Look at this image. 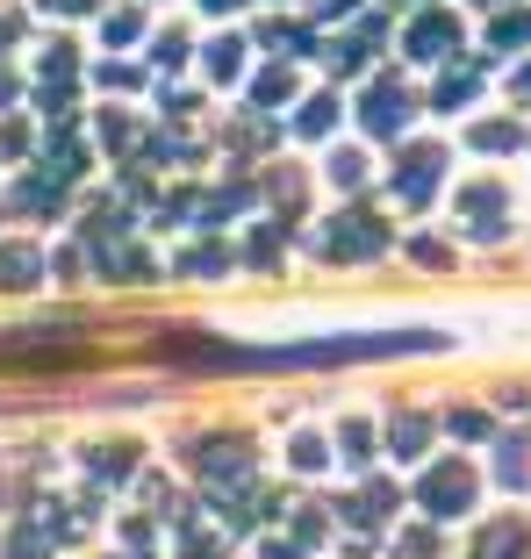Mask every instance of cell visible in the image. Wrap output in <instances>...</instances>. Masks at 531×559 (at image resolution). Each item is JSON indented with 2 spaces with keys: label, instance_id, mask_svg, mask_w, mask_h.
I'll return each instance as SVG.
<instances>
[{
  "label": "cell",
  "instance_id": "obj_1",
  "mask_svg": "<svg viewBox=\"0 0 531 559\" xmlns=\"http://www.w3.org/2000/svg\"><path fill=\"white\" fill-rule=\"evenodd\" d=\"M467 502H474V474H467L460 460L432 466V480H424V510H432V516H460Z\"/></svg>",
  "mask_w": 531,
  "mask_h": 559
},
{
  "label": "cell",
  "instance_id": "obj_12",
  "mask_svg": "<svg viewBox=\"0 0 531 559\" xmlns=\"http://www.w3.org/2000/svg\"><path fill=\"white\" fill-rule=\"evenodd\" d=\"M302 130H309V136L331 130V100H309V108H302Z\"/></svg>",
  "mask_w": 531,
  "mask_h": 559
},
{
  "label": "cell",
  "instance_id": "obj_16",
  "mask_svg": "<svg viewBox=\"0 0 531 559\" xmlns=\"http://www.w3.org/2000/svg\"><path fill=\"white\" fill-rule=\"evenodd\" d=\"M201 8H209V15H231V8H237V0H201Z\"/></svg>",
  "mask_w": 531,
  "mask_h": 559
},
{
  "label": "cell",
  "instance_id": "obj_7",
  "mask_svg": "<svg viewBox=\"0 0 531 559\" xmlns=\"http://www.w3.org/2000/svg\"><path fill=\"white\" fill-rule=\"evenodd\" d=\"M517 44H531V15H503L496 22V50H517Z\"/></svg>",
  "mask_w": 531,
  "mask_h": 559
},
{
  "label": "cell",
  "instance_id": "obj_5",
  "mask_svg": "<svg viewBox=\"0 0 531 559\" xmlns=\"http://www.w3.org/2000/svg\"><path fill=\"white\" fill-rule=\"evenodd\" d=\"M352 230H331V259H366V251H381V230H366L374 215H345Z\"/></svg>",
  "mask_w": 531,
  "mask_h": 559
},
{
  "label": "cell",
  "instance_id": "obj_2",
  "mask_svg": "<svg viewBox=\"0 0 531 559\" xmlns=\"http://www.w3.org/2000/svg\"><path fill=\"white\" fill-rule=\"evenodd\" d=\"M359 122H366L374 136H396L402 122H410V94H402V80H374V86H366Z\"/></svg>",
  "mask_w": 531,
  "mask_h": 559
},
{
  "label": "cell",
  "instance_id": "obj_3",
  "mask_svg": "<svg viewBox=\"0 0 531 559\" xmlns=\"http://www.w3.org/2000/svg\"><path fill=\"white\" fill-rule=\"evenodd\" d=\"M402 50L438 66V58H452V50H460V22H452V15H416L410 36H402Z\"/></svg>",
  "mask_w": 531,
  "mask_h": 559
},
{
  "label": "cell",
  "instance_id": "obj_8",
  "mask_svg": "<svg viewBox=\"0 0 531 559\" xmlns=\"http://www.w3.org/2000/svg\"><path fill=\"white\" fill-rule=\"evenodd\" d=\"M474 100V72H452L446 86H438V108H467Z\"/></svg>",
  "mask_w": 531,
  "mask_h": 559
},
{
  "label": "cell",
  "instance_id": "obj_17",
  "mask_svg": "<svg viewBox=\"0 0 531 559\" xmlns=\"http://www.w3.org/2000/svg\"><path fill=\"white\" fill-rule=\"evenodd\" d=\"M517 86H524V94H531V72H524V80H517Z\"/></svg>",
  "mask_w": 531,
  "mask_h": 559
},
{
  "label": "cell",
  "instance_id": "obj_13",
  "mask_svg": "<svg viewBox=\"0 0 531 559\" xmlns=\"http://www.w3.org/2000/svg\"><path fill=\"white\" fill-rule=\"evenodd\" d=\"M101 36H108V44H130V36H137V15H108V22H101Z\"/></svg>",
  "mask_w": 531,
  "mask_h": 559
},
{
  "label": "cell",
  "instance_id": "obj_9",
  "mask_svg": "<svg viewBox=\"0 0 531 559\" xmlns=\"http://www.w3.org/2000/svg\"><path fill=\"white\" fill-rule=\"evenodd\" d=\"M331 180L338 187H359L366 180V158H359V151H338V158H331Z\"/></svg>",
  "mask_w": 531,
  "mask_h": 559
},
{
  "label": "cell",
  "instance_id": "obj_4",
  "mask_svg": "<svg viewBox=\"0 0 531 559\" xmlns=\"http://www.w3.org/2000/svg\"><path fill=\"white\" fill-rule=\"evenodd\" d=\"M438 165H446V151H432V144H416L410 158L396 165V194L410 201V209H416V201H432V187H438Z\"/></svg>",
  "mask_w": 531,
  "mask_h": 559
},
{
  "label": "cell",
  "instance_id": "obj_14",
  "mask_svg": "<svg viewBox=\"0 0 531 559\" xmlns=\"http://www.w3.org/2000/svg\"><path fill=\"white\" fill-rule=\"evenodd\" d=\"M424 444V416H410V424H396V452H416Z\"/></svg>",
  "mask_w": 531,
  "mask_h": 559
},
{
  "label": "cell",
  "instance_id": "obj_6",
  "mask_svg": "<svg viewBox=\"0 0 531 559\" xmlns=\"http://www.w3.org/2000/svg\"><path fill=\"white\" fill-rule=\"evenodd\" d=\"M237 66H245V44H237V36H216V44H209V72H216V80H237Z\"/></svg>",
  "mask_w": 531,
  "mask_h": 559
},
{
  "label": "cell",
  "instance_id": "obj_15",
  "mask_svg": "<svg viewBox=\"0 0 531 559\" xmlns=\"http://www.w3.org/2000/svg\"><path fill=\"white\" fill-rule=\"evenodd\" d=\"M44 8H66V15H86V8H94V0H44Z\"/></svg>",
  "mask_w": 531,
  "mask_h": 559
},
{
  "label": "cell",
  "instance_id": "obj_10",
  "mask_svg": "<svg viewBox=\"0 0 531 559\" xmlns=\"http://www.w3.org/2000/svg\"><path fill=\"white\" fill-rule=\"evenodd\" d=\"M287 94H295V72H266V80H259V100H266V108H273V100H287Z\"/></svg>",
  "mask_w": 531,
  "mask_h": 559
},
{
  "label": "cell",
  "instance_id": "obj_11",
  "mask_svg": "<svg viewBox=\"0 0 531 559\" xmlns=\"http://www.w3.org/2000/svg\"><path fill=\"white\" fill-rule=\"evenodd\" d=\"M474 144H482V151H510L517 130H510V122H488V130H474Z\"/></svg>",
  "mask_w": 531,
  "mask_h": 559
}]
</instances>
